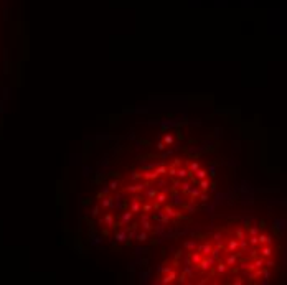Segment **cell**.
<instances>
[{"label":"cell","instance_id":"obj_2","mask_svg":"<svg viewBox=\"0 0 287 285\" xmlns=\"http://www.w3.org/2000/svg\"><path fill=\"white\" fill-rule=\"evenodd\" d=\"M201 260H203V254H201L200 250H191L190 252V265H193L195 269H198Z\"/></svg>","mask_w":287,"mask_h":285},{"label":"cell","instance_id":"obj_34","mask_svg":"<svg viewBox=\"0 0 287 285\" xmlns=\"http://www.w3.org/2000/svg\"><path fill=\"white\" fill-rule=\"evenodd\" d=\"M160 204H162V203H159L157 199H154V203H152V206H154V211H159V209H160Z\"/></svg>","mask_w":287,"mask_h":285},{"label":"cell","instance_id":"obj_33","mask_svg":"<svg viewBox=\"0 0 287 285\" xmlns=\"http://www.w3.org/2000/svg\"><path fill=\"white\" fill-rule=\"evenodd\" d=\"M168 176H177V168H175V167H170L168 168Z\"/></svg>","mask_w":287,"mask_h":285},{"label":"cell","instance_id":"obj_18","mask_svg":"<svg viewBox=\"0 0 287 285\" xmlns=\"http://www.w3.org/2000/svg\"><path fill=\"white\" fill-rule=\"evenodd\" d=\"M236 260H238V255H236L234 252H233L231 255H228V257H226L225 264H226V265H233V264H236Z\"/></svg>","mask_w":287,"mask_h":285},{"label":"cell","instance_id":"obj_1","mask_svg":"<svg viewBox=\"0 0 287 285\" xmlns=\"http://www.w3.org/2000/svg\"><path fill=\"white\" fill-rule=\"evenodd\" d=\"M215 264H216V259L213 257V255H211V254H210V255H205V259H203V260L200 262L198 269H200L201 272H206V270H210Z\"/></svg>","mask_w":287,"mask_h":285},{"label":"cell","instance_id":"obj_22","mask_svg":"<svg viewBox=\"0 0 287 285\" xmlns=\"http://www.w3.org/2000/svg\"><path fill=\"white\" fill-rule=\"evenodd\" d=\"M195 176H196V180H203V178H206V172L203 168H198L195 172Z\"/></svg>","mask_w":287,"mask_h":285},{"label":"cell","instance_id":"obj_31","mask_svg":"<svg viewBox=\"0 0 287 285\" xmlns=\"http://www.w3.org/2000/svg\"><path fill=\"white\" fill-rule=\"evenodd\" d=\"M261 254H262V257H269V255L272 254L271 247H264V249H262V252H261Z\"/></svg>","mask_w":287,"mask_h":285},{"label":"cell","instance_id":"obj_12","mask_svg":"<svg viewBox=\"0 0 287 285\" xmlns=\"http://www.w3.org/2000/svg\"><path fill=\"white\" fill-rule=\"evenodd\" d=\"M127 237H129V236H127V232H125V231H119V232H116V241H117V242H125V239H127Z\"/></svg>","mask_w":287,"mask_h":285},{"label":"cell","instance_id":"obj_6","mask_svg":"<svg viewBox=\"0 0 287 285\" xmlns=\"http://www.w3.org/2000/svg\"><path fill=\"white\" fill-rule=\"evenodd\" d=\"M101 224H106L109 228H114V226H116V224H114V216L111 213H107L103 219H101Z\"/></svg>","mask_w":287,"mask_h":285},{"label":"cell","instance_id":"obj_24","mask_svg":"<svg viewBox=\"0 0 287 285\" xmlns=\"http://www.w3.org/2000/svg\"><path fill=\"white\" fill-rule=\"evenodd\" d=\"M226 267H228V265H226L225 262H218V264H216V272H218V274H223L226 270Z\"/></svg>","mask_w":287,"mask_h":285},{"label":"cell","instance_id":"obj_37","mask_svg":"<svg viewBox=\"0 0 287 285\" xmlns=\"http://www.w3.org/2000/svg\"><path fill=\"white\" fill-rule=\"evenodd\" d=\"M249 234H251V236H256V234H257V229H256V228H252V229H249Z\"/></svg>","mask_w":287,"mask_h":285},{"label":"cell","instance_id":"obj_19","mask_svg":"<svg viewBox=\"0 0 287 285\" xmlns=\"http://www.w3.org/2000/svg\"><path fill=\"white\" fill-rule=\"evenodd\" d=\"M140 211H142V213H152V211H154V206H152V203H144Z\"/></svg>","mask_w":287,"mask_h":285},{"label":"cell","instance_id":"obj_42","mask_svg":"<svg viewBox=\"0 0 287 285\" xmlns=\"http://www.w3.org/2000/svg\"><path fill=\"white\" fill-rule=\"evenodd\" d=\"M200 198H201V201H206V199H208V196H206V194H200Z\"/></svg>","mask_w":287,"mask_h":285},{"label":"cell","instance_id":"obj_41","mask_svg":"<svg viewBox=\"0 0 287 285\" xmlns=\"http://www.w3.org/2000/svg\"><path fill=\"white\" fill-rule=\"evenodd\" d=\"M170 270H172L170 267H164V269H162V272H164V274H168Z\"/></svg>","mask_w":287,"mask_h":285},{"label":"cell","instance_id":"obj_8","mask_svg":"<svg viewBox=\"0 0 287 285\" xmlns=\"http://www.w3.org/2000/svg\"><path fill=\"white\" fill-rule=\"evenodd\" d=\"M154 218L157 219V221H162V223H168V221H170V216H168V214H167V213H162L160 209H159V213H157V214H154Z\"/></svg>","mask_w":287,"mask_h":285},{"label":"cell","instance_id":"obj_5","mask_svg":"<svg viewBox=\"0 0 287 285\" xmlns=\"http://www.w3.org/2000/svg\"><path fill=\"white\" fill-rule=\"evenodd\" d=\"M140 224H142L144 231H150L152 229V224L149 221V214H142V218H140Z\"/></svg>","mask_w":287,"mask_h":285},{"label":"cell","instance_id":"obj_28","mask_svg":"<svg viewBox=\"0 0 287 285\" xmlns=\"http://www.w3.org/2000/svg\"><path fill=\"white\" fill-rule=\"evenodd\" d=\"M198 168H200V163H198V162H191V163H190V172H191V173H195Z\"/></svg>","mask_w":287,"mask_h":285},{"label":"cell","instance_id":"obj_30","mask_svg":"<svg viewBox=\"0 0 287 285\" xmlns=\"http://www.w3.org/2000/svg\"><path fill=\"white\" fill-rule=\"evenodd\" d=\"M196 247H198V246H196L195 242H185V249H188V250H196Z\"/></svg>","mask_w":287,"mask_h":285},{"label":"cell","instance_id":"obj_29","mask_svg":"<svg viewBox=\"0 0 287 285\" xmlns=\"http://www.w3.org/2000/svg\"><path fill=\"white\" fill-rule=\"evenodd\" d=\"M259 242H262V244H269V242H271V237H269V236L261 234L259 236Z\"/></svg>","mask_w":287,"mask_h":285},{"label":"cell","instance_id":"obj_38","mask_svg":"<svg viewBox=\"0 0 287 285\" xmlns=\"http://www.w3.org/2000/svg\"><path fill=\"white\" fill-rule=\"evenodd\" d=\"M157 147H159V150H164V148H165V142H164V143L159 142V143H157Z\"/></svg>","mask_w":287,"mask_h":285},{"label":"cell","instance_id":"obj_16","mask_svg":"<svg viewBox=\"0 0 287 285\" xmlns=\"http://www.w3.org/2000/svg\"><path fill=\"white\" fill-rule=\"evenodd\" d=\"M201 194V190L200 188H196V186H191V190H190V196H191V201H195V198L196 196H200Z\"/></svg>","mask_w":287,"mask_h":285},{"label":"cell","instance_id":"obj_9","mask_svg":"<svg viewBox=\"0 0 287 285\" xmlns=\"http://www.w3.org/2000/svg\"><path fill=\"white\" fill-rule=\"evenodd\" d=\"M139 199H140V198L137 196V198H134L132 203H130V211H132V213H139V211H140V208H142V204L139 203Z\"/></svg>","mask_w":287,"mask_h":285},{"label":"cell","instance_id":"obj_32","mask_svg":"<svg viewBox=\"0 0 287 285\" xmlns=\"http://www.w3.org/2000/svg\"><path fill=\"white\" fill-rule=\"evenodd\" d=\"M236 236L239 237V241H246V237H244V232H243V229H239V228L236 229Z\"/></svg>","mask_w":287,"mask_h":285},{"label":"cell","instance_id":"obj_20","mask_svg":"<svg viewBox=\"0 0 287 285\" xmlns=\"http://www.w3.org/2000/svg\"><path fill=\"white\" fill-rule=\"evenodd\" d=\"M112 204H114L112 198H104V199H101V206H103V208H111Z\"/></svg>","mask_w":287,"mask_h":285},{"label":"cell","instance_id":"obj_25","mask_svg":"<svg viewBox=\"0 0 287 285\" xmlns=\"http://www.w3.org/2000/svg\"><path fill=\"white\" fill-rule=\"evenodd\" d=\"M190 190H191V185L186 183L183 180V183H182V193H190Z\"/></svg>","mask_w":287,"mask_h":285},{"label":"cell","instance_id":"obj_14","mask_svg":"<svg viewBox=\"0 0 287 285\" xmlns=\"http://www.w3.org/2000/svg\"><path fill=\"white\" fill-rule=\"evenodd\" d=\"M188 175H190V172L186 168H178V170H177V176H178L180 180H186Z\"/></svg>","mask_w":287,"mask_h":285},{"label":"cell","instance_id":"obj_7","mask_svg":"<svg viewBox=\"0 0 287 285\" xmlns=\"http://www.w3.org/2000/svg\"><path fill=\"white\" fill-rule=\"evenodd\" d=\"M147 188V183H137V185H134V186H127V191H130V193H135V191H142V190Z\"/></svg>","mask_w":287,"mask_h":285},{"label":"cell","instance_id":"obj_26","mask_svg":"<svg viewBox=\"0 0 287 285\" xmlns=\"http://www.w3.org/2000/svg\"><path fill=\"white\" fill-rule=\"evenodd\" d=\"M149 239V236H147V232L144 231V232H139L137 234V241H140V242H145V241Z\"/></svg>","mask_w":287,"mask_h":285},{"label":"cell","instance_id":"obj_27","mask_svg":"<svg viewBox=\"0 0 287 285\" xmlns=\"http://www.w3.org/2000/svg\"><path fill=\"white\" fill-rule=\"evenodd\" d=\"M164 142H165V143H167V145H172V143H173V142H175V138H173V135H170V134H167V135H165V137H164Z\"/></svg>","mask_w":287,"mask_h":285},{"label":"cell","instance_id":"obj_10","mask_svg":"<svg viewBox=\"0 0 287 285\" xmlns=\"http://www.w3.org/2000/svg\"><path fill=\"white\" fill-rule=\"evenodd\" d=\"M167 194H168V191H167V190H162V191H159V193H157L155 199H157L159 203H165V201H167Z\"/></svg>","mask_w":287,"mask_h":285},{"label":"cell","instance_id":"obj_17","mask_svg":"<svg viewBox=\"0 0 287 285\" xmlns=\"http://www.w3.org/2000/svg\"><path fill=\"white\" fill-rule=\"evenodd\" d=\"M165 213L168 214L170 218H178V216H180V214L177 213V211H175V209L172 208V206H170V204H167V206H165Z\"/></svg>","mask_w":287,"mask_h":285},{"label":"cell","instance_id":"obj_35","mask_svg":"<svg viewBox=\"0 0 287 285\" xmlns=\"http://www.w3.org/2000/svg\"><path fill=\"white\" fill-rule=\"evenodd\" d=\"M221 237H223V234H221V232H216V234L213 236V239H215V241H221Z\"/></svg>","mask_w":287,"mask_h":285},{"label":"cell","instance_id":"obj_21","mask_svg":"<svg viewBox=\"0 0 287 285\" xmlns=\"http://www.w3.org/2000/svg\"><path fill=\"white\" fill-rule=\"evenodd\" d=\"M198 186H200L201 191H206V190L210 188V181L206 178H203V180H200V185H198Z\"/></svg>","mask_w":287,"mask_h":285},{"label":"cell","instance_id":"obj_23","mask_svg":"<svg viewBox=\"0 0 287 285\" xmlns=\"http://www.w3.org/2000/svg\"><path fill=\"white\" fill-rule=\"evenodd\" d=\"M157 193H159V190H149V191L145 193V198H149V199H155Z\"/></svg>","mask_w":287,"mask_h":285},{"label":"cell","instance_id":"obj_4","mask_svg":"<svg viewBox=\"0 0 287 285\" xmlns=\"http://www.w3.org/2000/svg\"><path fill=\"white\" fill-rule=\"evenodd\" d=\"M196 250H200L203 255H210L211 252H213V246H211V242H205V244L198 246V247H196Z\"/></svg>","mask_w":287,"mask_h":285},{"label":"cell","instance_id":"obj_40","mask_svg":"<svg viewBox=\"0 0 287 285\" xmlns=\"http://www.w3.org/2000/svg\"><path fill=\"white\" fill-rule=\"evenodd\" d=\"M116 188H117V181H112L111 183V190H116Z\"/></svg>","mask_w":287,"mask_h":285},{"label":"cell","instance_id":"obj_15","mask_svg":"<svg viewBox=\"0 0 287 285\" xmlns=\"http://www.w3.org/2000/svg\"><path fill=\"white\" fill-rule=\"evenodd\" d=\"M132 211H130V209H129V211H125V213H122V216H121V223H129V221H130V219H132Z\"/></svg>","mask_w":287,"mask_h":285},{"label":"cell","instance_id":"obj_3","mask_svg":"<svg viewBox=\"0 0 287 285\" xmlns=\"http://www.w3.org/2000/svg\"><path fill=\"white\" fill-rule=\"evenodd\" d=\"M177 277H178V275H177V272H175V270H170L168 274H167L164 279L160 280V284L167 285V284H172V282H177Z\"/></svg>","mask_w":287,"mask_h":285},{"label":"cell","instance_id":"obj_13","mask_svg":"<svg viewBox=\"0 0 287 285\" xmlns=\"http://www.w3.org/2000/svg\"><path fill=\"white\" fill-rule=\"evenodd\" d=\"M238 247H239L238 241H236V239H229V242H228V250H229V252H236V250H238Z\"/></svg>","mask_w":287,"mask_h":285},{"label":"cell","instance_id":"obj_36","mask_svg":"<svg viewBox=\"0 0 287 285\" xmlns=\"http://www.w3.org/2000/svg\"><path fill=\"white\" fill-rule=\"evenodd\" d=\"M210 280H208V277H205V279H201V280H198V284L200 285H203V284H208Z\"/></svg>","mask_w":287,"mask_h":285},{"label":"cell","instance_id":"obj_39","mask_svg":"<svg viewBox=\"0 0 287 285\" xmlns=\"http://www.w3.org/2000/svg\"><path fill=\"white\" fill-rule=\"evenodd\" d=\"M98 211H99V206H96V208L92 209V216H98Z\"/></svg>","mask_w":287,"mask_h":285},{"label":"cell","instance_id":"obj_11","mask_svg":"<svg viewBox=\"0 0 287 285\" xmlns=\"http://www.w3.org/2000/svg\"><path fill=\"white\" fill-rule=\"evenodd\" d=\"M142 178L144 180H155V178H159V173H157L155 170H152V172H145V173H142Z\"/></svg>","mask_w":287,"mask_h":285}]
</instances>
